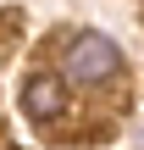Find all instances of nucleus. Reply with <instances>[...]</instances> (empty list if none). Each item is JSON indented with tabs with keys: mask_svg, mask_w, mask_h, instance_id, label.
<instances>
[{
	"mask_svg": "<svg viewBox=\"0 0 144 150\" xmlns=\"http://www.w3.org/2000/svg\"><path fill=\"white\" fill-rule=\"evenodd\" d=\"M22 111L33 117V122H61V111H67V78H55V72H33V78H22Z\"/></svg>",
	"mask_w": 144,
	"mask_h": 150,
	"instance_id": "f03ea898",
	"label": "nucleus"
},
{
	"mask_svg": "<svg viewBox=\"0 0 144 150\" xmlns=\"http://www.w3.org/2000/svg\"><path fill=\"white\" fill-rule=\"evenodd\" d=\"M117 72H122V50L105 33H72V45H67V78L72 83L94 89V83H111Z\"/></svg>",
	"mask_w": 144,
	"mask_h": 150,
	"instance_id": "f257e3e1",
	"label": "nucleus"
}]
</instances>
